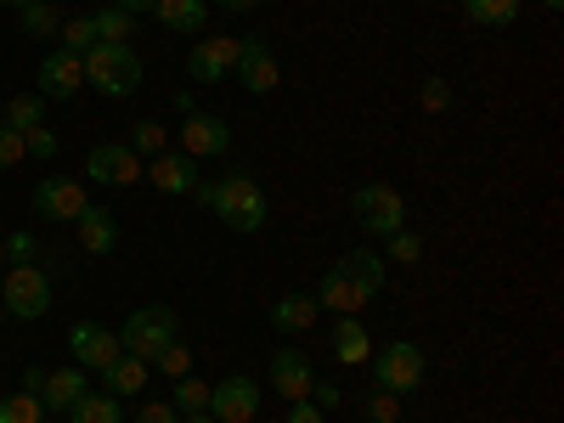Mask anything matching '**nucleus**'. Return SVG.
<instances>
[{"label": "nucleus", "instance_id": "1", "mask_svg": "<svg viewBox=\"0 0 564 423\" xmlns=\"http://www.w3.org/2000/svg\"><path fill=\"white\" fill-rule=\"evenodd\" d=\"M209 209L220 215V226H226V231H260V226L271 220L260 181H254V175H243V170H231V175H220V181H215Z\"/></svg>", "mask_w": 564, "mask_h": 423}, {"label": "nucleus", "instance_id": "2", "mask_svg": "<svg viewBox=\"0 0 564 423\" xmlns=\"http://www.w3.org/2000/svg\"><path fill=\"white\" fill-rule=\"evenodd\" d=\"M79 63H85V85H97L102 97H130V90H141V57L130 52V45L97 40Z\"/></svg>", "mask_w": 564, "mask_h": 423}, {"label": "nucleus", "instance_id": "3", "mask_svg": "<svg viewBox=\"0 0 564 423\" xmlns=\"http://www.w3.org/2000/svg\"><path fill=\"white\" fill-rule=\"evenodd\" d=\"M170 339H181V316L170 305H135L124 316V334H119V350L135 356V361H153Z\"/></svg>", "mask_w": 564, "mask_h": 423}, {"label": "nucleus", "instance_id": "4", "mask_svg": "<svg viewBox=\"0 0 564 423\" xmlns=\"http://www.w3.org/2000/svg\"><path fill=\"white\" fill-rule=\"evenodd\" d=\"M350 215H356V220L372 231V238H390V231H401V226H406V204H401L395 186H384V181H367V186H356Z\"/></svg>", "mask_w": 564, "mask_h": 423}, {"label": "nucleus", "instance_id": "5", "mask_svg": "<svg viewBox=\"0 0 564 423\" xmlns=\"http://www.w3.org/2000/svg\"><path fill=\"white\" fill-rule=\"evenodd\" d=\"M372 361V384L390 390V395H406L423 384V350L412 339H390L379 356H367Z\"/></svg>", "mask_w": 564, "mask_h": 423}, {"label": "nucleus", "instance_id": "6", "mask_svg": "<svg viewBox=\"0 0 564 423\" xmlns=\"http://www.w3.org/2000/svg\"><path fill=\"white\" fill-rule=\"evenodd\" d=\"M0 300H7V311H12L18 322H34V316L52 311V276L23 260V265L7 271V282H0Z\"/></svg>", "mask_w": 564, "mask_h": 423}, {"label": "nucleus", "instance_id": "7", "mask_svg": "<svg viewBox=\"0 0 564 423\" xmlns=\"http://www.w3.org/2000/svg\"><path fill=\"white\" fill-rule=\"evenodd\" d=\"M238 45L231 34H204L193 40V52H186V74H193V85H220L231 79V68H238Z\"/></svg>", "mask_w": 564, "mask_h": 423}, {"label": "nucleus", "instance_id": "8", "mask_svg": "<svg viewBox=\"0 0 564 423\" xmlns=\"http://www.w3.org/2000/svg\"><path fill=\"white\" fill-rule=\"evenodd\" d=\"M231 79H238L243 90H254V97H271V90L282 85V68H276V52L260 40V34H249L243 45H238V68H231Z\"/></svg>", "mask_w": 564, "mask_h": 423}, {"label": "nucleus", "instance_id": "9", "mask_svg": "<svg viewBox=\"0 0 564 423\" xmlns=\"http://www.w3.org/2000/svg\"><path fill=\"white\" fill-rule=\"evenodd\" d=\"M209 417L215 423H254L260 417V384L254 379H220L209 384Z\"/></svg>", "mask_w": 564, "mask_h": 423}, {"label": "nucleus", "instance_id": "10", "mask_svg": "<svg viewBox=\"0 0 564 423\" xmlns=\"http://www.w3.org/2000/svg\"><path fill=\"white\" fill-rule=\"evenodd\" d=\"M85 209H90L85 186L68 181V175H45V181L34 186V215H45V220H79Z\"/></svg>", "mask_w": 564, "mask_h": 423}, {"label": "nucleus", "instance_id": "11", "mask_svg": "<svg viewBox=\"0 0 564 423\" xmlns=\"http://www.w3.org/2000/svg\"><path fill=\"white\" fill-rule=\"evenodd\" d=\"M68 350H74V367L102 372V367L119 356V334H108L102 322H74V327H68Z\"/></svg>", "mask_w": 564, "mask_h": 423}, {"label": "nucleus", "instance_id": "12", "mask_svg": "<svg viewBox=\"0 0 564 423\" xmlns=\"http://www.w3.org/2000/svg\"><path fill=\"white\" fill-rule=\"evenodd\" d=\"M231 148V124L215 119V113H186L181 124V153L186 159H220Z\"/></svg>", "mask_w": 564, "mask_h": 423}, {"label": "nucleus", "instance_id": "13", "mask_svg": "<svg viewBox=\"0 0 564 423\" xmlns=\"http://www.w3.org/2000/svg\"><path fill=\"white\" fill-rule=\"evenodd\" d=\"M85 175L102 181V186H130V181H141V159L124 148V141H102V148H90Z\"/></svg>", "mask_w": 564, "mask_h": 423}, {"label": "nucleus", "instance_id": "14", "mask_svg": "<svg viewBox=\"0 0 564 423\" xmlns=\"http://www.w3.org/2000/svg\"><path fill=\"white\" fill-rule=\"evenodd\" d=\"M141 175H148L159 193H170V198H181V193H193L198 186V159H186V153H153L148 164H141Z\"/></svg>", "mask_w": 564, "mask_h": 423}, {"label": "nucleus", "instance_id": "15", "mask_svg": "<svg viewBox=\"0 0 564 423\" xmlns=\"http://www.w3.org/2000/svg\"><path fill=\"white\" fill-rule=\"evenodd\" d=\"M311 384H316V367H311L305 350H276V356H271V390H276L282 401H305Z\"/></svg>", "mask_w": 564, "mask_h": 423}, {"label": "nucleus", "instance_id": "16", "mask_svg": "<svg viewBox=\"0 0 564 423\" xmlns=\"http://www.w3.org/2000/svg\"><path fill=\"white\" fill-rule=\"evenodd\" d=\"M79 85H85V63L74 52H52V57L40 63V85L34 90H40L45 102H68Z\"/></svg>", "mask_w": 564, "mask_h": 423}, {"label": "nucleus", "instance_id": "17", "mask_svg": "<svg viewBox=\"0 0 564 423\" xmlns=\"http://www.w3.org/2000/svg\"><path fill=\"white\" fill-rule=\"evenodd\" d=\"M311 300H316L322 311H334V316H356L361 305H372L339 265H327V271H322V282H316V294H311Z\"/></svg>", "mask_w": 564, "mask_h": 423}, {"label": "nucleus", "instance_id": "18", "mask_svg": "<svg viewBox=\"0 0 564 423\" xmlns=\"http://www.w3.org/2000/svg\"><path fill=\"white\" fill-rule=\"evenodd\" d=\"M339 271L356 282L367 300H379V294H384V276H390V260H384V254H372V249H350V254L339 260Z\"/></svg>", "mask_w": 564, "mask_h": 423}, {"label": "nucleus", "instance_id": "19", "mask_svg": "<svg viewBox=\"0 0 564 423\" xmlns=\"http://www.w3.org/2000/svg\"><path fill=\"white\" fill-rule=\"evenodd\" d=\"M74 226H79V249H85V254H97V260H102V254H113V249H119V226H113V215H108V209L90 204Z\"/></svg>", "mask_w": 564, "mask_h": 423}, {"label": "nucleus", "instance_id": "20", "mask_svg": "<svg viewBox=\"0 0 564 423\" xmlns=\"http://www.w3.org/2000/svg\"><path fill=\"white\" fill-rule=\"evenodd\" d=\"M85 390H90V384H85V367H57V372H45V384H40V406L68 412Z\"/></svg>", "mask_w": 564, "mask_h": 423}, {"label": "nucleus", "instance_id": "21", "mask_svg": "<svg viewBox=\"0 0 564 423\" xmlns=\"http://www.w3.org/2000/svg\"><path fill=\"white\" fill-rule=\"evenodd\" d=\"M153 18H159L170 34H204V23H209V0H159Z\"/></svg>", "mask_w": 564, "mask_h": 423}, {"label": "nucleus", "instance_id": "22", "mask_svg": "<svg viewBox=\"0 0 564 423\" xmlns=\"http://www.w3.org/2000/svg\"><path fill=\"white\" fill-rule=\"evenodd\" d=\"M316 316H322V305H316L311 294H282V300L271 305V327H276V334H311Z\"/></svg>", "mask_w": 564, "mask_h": 423}, {"label": "nucleus", "instance_id": "23", "mask_svg": "<svg viewBox=\"0 0 564 423\" xmlns=\"http://www.w3.org/2000/svg\"><path fill=\"white\" fill-rule=\"evenodd\" d=\"M102 379H108V395H141V384H148V361H135V356H113L102 367Z\"/></svg>", "mask_w": 564, "mask_h": 423}, {"label": "nucleus", "instance_id": "24", "mask_svg": "<svg viewBox=\"0 0 564 423\" xmlns=\"http://www.w3.org/2000/svg\"><path fill=\"white\" fill-rule=\"evenodd\" d=\"M334 356H339L345 367H356V361L372 356V339H367V327H361L356 316H339V322H334Z\"/></svg>", "mask_w": 564, "mask_h": 423}, {"label": "nucleus", "instance_id": "25", "mask_svg": "<svg viewBox=\"0 0 564 423\" xmlns=\"http://www.w3.org/2000/svg\"><path fill=\"white\" fill-rule=\"evenodd\" d=\"M463 18L480 29H513L520 23V0H463Z\"/></svg>", "mask_w": 564, "mask_h": 423}, {"label": "nucleus", "instance_id": "26", "mask_svg": "<svg viewBox=\"0 0 564 423\" xmlns=\"http://www.w3.org/2000/svg\"><path fill=\"white\" fill-rule=\"evenodd\" d=\"M0 124H7V130H34V124H45V97H40V90H18V97L7 102V119H0Z\"/></svg>", "mask_w": 564, "mask_h": 423}, {"label": "nucleus", "instance_id": "27", "mask_svg": "<svg viewBox=\"0 0 564 423\" xmlns=\"http://www.w3.org/2000/svg\"><path fill=\"white\" fill-rule=\"evenodd\" d=\"M68 412H74V423H124V412H119L113 395H90V390H85Z\"/></svg>", "mask_w": 564, "mask_h": 423}, {"label": "nucleus", "instance_id": "28", "mask_svg": "<svg viewBox=\"0 0 564 423\" xmlns=\"http://www.w3.org/2000/svg\"><path fill=\"white\" fill-rule=\"evenodd\" d=\"M170 406H175L181 417H193V412H209V384H204V379H193V372H186V379H175V395H170Z\"/></svg>", "mask_w": 564, "mask_h": 423}, {"label": "nucleus", "instance_id": "29", "mask_svg": "<svg viewBox=\"0 0 564 423\" xmlns=\"http://www.w3.org/2000/svg\"><path fill=\"white\" fill-rule=\"evenodd\" d=\"M124 148H130L135 159H153V153H164V124H159V119H135V130H130Z\"/></svg>", "mask_w": 564, "mask_h": 423}, {"label": "nucleus", "instance_id": "30", "mask_svg": "<svg viewBox=\"0 0 564 423\" xmlns=\"http://www.w3.org/2000/svg\"><path fill=\"white\" fill-rule=\"evenodd\" d=\"M63 52H74V57H85L90 52V45H97V18H68L63 29Z\"/></svg>", "mask_w": 564, "mask_h": 423}, {"label": "nucleus", "instance_id": "31", "mask_svg": "<svg viewBox=\"0 0 564 423\" xmlns=\"http://www.w3.org/2000/svg\"><path fill=\"white\" fill-rule=\"evenodd\" d=\"M148 367H159L164 379H186V372H193V350H186L181 339H170V345H164V350H159Z\"/></svg>", "mask_w": 564, "mask_h": 423}, {"label": "nucleus", "instance_id": "32", "mask_svg": "<svg viewBox=\"0 0 564 423\" xmlns=\"http://www.w3.org/2000/svg\"><path fill=\"white\" fill-rule=\"evenodd\" d=\"M361 412H367V423H395V417H401V395H390V390L372 384V390L361 395Z\"/></svg>", "mask_w": 564, "mask_h": 423}, {"label": "nucleus", "instance_id": "33", "mask_svg": "<svg viewBox=\"0 0 564 423\" xmlns=\"http://www.w3.org/2000/svg\"><path fill=\"white\" fill-rule=\"evenodd\" d=\"M130 34H135V18L130 12H97V40H108V45H130Z\"/></svg>", "mask_w": 564, "mask_h": 423}, {"label": "nucleus", "instance_id": "34", "mask_svg": "<svg viewBox=\"0 0 564 423\" xmlns=\"http://www.w3.org/2000/svg\"><path fill=\"white\" fill-rule=\"evenodd\" d=\"M384 243H390V254H384V260H395V265H417V260H423V238H417V231H406V226H401V231H390Z\"/></svg>", "mask_w": 564, "mask_h": 423}, {"label": "nucleus", "instance_id": "35", "mask_svg": "<svg viewBox=\"0 0 564 423\" xmlns=\"http://www.w3.org/2000/svg\"><path fill=\"white\" fill-rule=\"evenodd\" d=\"M40 412H45V406H40V395H29V390L0 401V423H40Z\"/></svg>", "mask_w": 564, "mask_h": 423}, {"label": "nucleus", "instance_id": "36", "mask_svg": "<svg viewBox=\"0 0 564 423\" xmlns=\"http://www.w3.org/2000/svg\"><path fill=\"white\" fill-rule=\"evenodd\" d=\"M23 29H29V34H57L63 18H57L52 7H40V0H34V7H23Z\"/></svg>", "mask_w": 564, "mask_h": 423}, {"label": "nucleus", "instance_id": "37", "mask_svg": "<svg viewBox=\"0 0 564 423\" xmlns=\"http://www.w3.org/2000/svg\"><path fill=\"white\" fill-rule=\"evenodd\" d=\"M23 153H34V159H57V135L45 130V124L23 130Z\"/></svg>", "mask_w": 564, "mask_h": 423}, {"label": "nucleus", "instance_id": "38", "mask_svg": "<svg viewBox=\"0 0 564 423\" xmlns=\"http://www.w3.org/2000/svg\"><path fill=\"white\" fill-rule=\"evenodd\" d=\"M423 108L446 113V108H452V85H446V79H423Z\"/></svg>", "mask_w": 564, "mask_h": 423}, {"label": "nucleus", "instance_id": "39", "mask_svg": "<svg viewBox=\"0 0 564 423\" xmlns=\"http://www.w3.org/2000/svg\"><path fill=\"white\" fill-rule=\"evenodd\" d=\"M12 164H23V135L0 124V170H12Z\"/></svg>", "mask_w": 564, "mask_h": 423}, {"label": "nucleus", "instance_id": "40", "mask_svg": "<svg viewBox=\"0 0 564 423\" xmlns=\"http://www.w3.org/2000/svg\"><path fill=\"white\" fill-rule=\"evenodd\" d=\"M135 423H181V412H175L170 401H141V412H135Z\"/></svg>", "mask_w": 564, "mask_h": 423}, {"label": "nucleus", "instance_id": "41", "mask_svg": "<svg viewBox=\"0 0 564 423\" xmlns=\"http://www.w3.org/2000/svg\"><path fill=\"white\" fill-rule=\"evenodd\" d=\"M289 423H327V412L305 395V401H289Z\"/></svg>", "mask_w": 564, "mask_h": 423}, {"label": "nucleus", "instance_id": "42", "mask_svg": "<svg viewBox=\"0 0 564 423\" xmlns=\"http://www.w3.org/2000/svg\"><path fill=\"white\" fill-rule=\"evenodd\" d=\"M311 401H316L322 412H334V406L345 401V390H339V384H311Z\"/></svg>", "mask_w": 564, "mask_h": 423}, {"label": "nucleus", "instance_id": "43", "mask_svg": "<svg viewBox=\"0 0 564 423\" xmlns=\"http://www.w3.org/2000/svg\"><path fill=\"white\" fill-rule=\"evenodd\" d=\"M159 0H119V12H130V18H141V12H153Z\"/></svg>", "mask_w": 564, "mask_h": 423}, {"label": "nucleus", "instance_id": "44", "mask_svg": "<svg viewBox=\"0 0 564 423\" xmlns=\"http://www.w3.org/2000/svg\"><path fill=\"white\" fill-rule=\"evenodd\" d=\"M215 7H226V12H254V7H265V0H215Z\"/></svg>", "mask_w": 564, "mask_h": 423}, {"label": "nucleus", "instance_id": "45", "mask_svg": "<svg viewBox=\"0 0 564 423\" xmlns=\"http://www.w3.org/2000/svg\"><path fill=\"white\" fill-rule=\"evenodd\" d=\"M23 384H29V395H40V384H45V367H29V372H23Z\"/></svg>", "mask_w": 564, "mask_h": 423}, {"label": "nucleus", "instance_id": "46", "mask_svg": "<svg viewBox=\"0 0 564 423\" xmlns=\"http://www.w3.org/2000/svg\"><path fill=\"white\" fill-rule=\"evenodd\" d=\"M181 423H215V417L209 412H193V417H181Z\"/></svg>", "mask_w": 564, "mask_h": 423}, {"label": "nucleus", "instance_id": "47", "mask_svg": "<svg viewBox=\"0 0 564 423\" xmlns=\"http://www.w3.org/2000/svg\"><path fill=\"white\" fill-rule=\"evenodd\" d=\"M0 7H18L23 12V7H34V0H0Z\"/></svg>", "mask_w": 564, "mask_h": 423}, {"label": "nucleus", "instance_id": "48", "mask_svg": "<svg viewBox=\"0 0 564 423\" xmlns=\"http://www.w3.org/2000/svg\"><path fill=\"white\" fill-rule=\"evenodd\" d=\"M542 7H547V12H558V7H564V0H542Z\"/></svg>", "mask_w": 564, "mask_h": 423}, {"label": "nucleus", "instance_id": "49", "mask_svg": "<svg viewBox=\"0 0 564 423\" xmlns=\"http://www.w3.org/2000/svg\"><path fill=\"white\" fill-rule=\"evenodd\" d=\"M254 423H260V417H254Z\"/></svg>", "mask_w": 564, "mask_h": 423}]
</instances>
